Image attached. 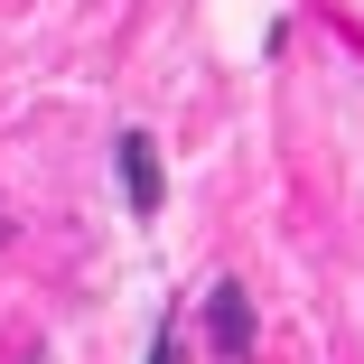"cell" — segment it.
<instances>
[{
    "label": "cell",
    "mask_w": 364,
    "mask_h": 364,
    "mask_svg": "<svg viewBox=\"0 0 364 364\" xmlns=\"http://www.w3.org/2000/svg\"><path fill=\"white\" fill-rule=\"evenodd\" d=\"M215 346H225V355H252V309H243L234 280H215Z\"/></svg>",
    "instance_id": "7a4b0ae2"
},
{
    "label": "cell",
    "mask_w": 364,
    "mask_h": 364,
    "mask_svg": "<svg viewBox=\"0 0 364 364\" xmlns=\"http://www.w3.org/2000/svg\"><path fill=\"white\" fill-rule=\"evenodd\" d=\"M122 196H131V215H159V196H168V178H159V150H150V131H122Z\"/></svg>",
    "instance_id": "6da1fadb"
},
{
    "label": "cell",
    "mask_w": 364,
    "mask_h": 364,
    "mask_svg": "<svg viewBox=\"0 0 364 364\" xmlns=\"http://www.w3.org/2000/svg\"><path fill=\"white\" fill-rule=\"evenodd\" d=\"M150 364H178V327H159V346H150Z\"/></svg>",
    "instance_id": "3957f363"
}]
</instances>
